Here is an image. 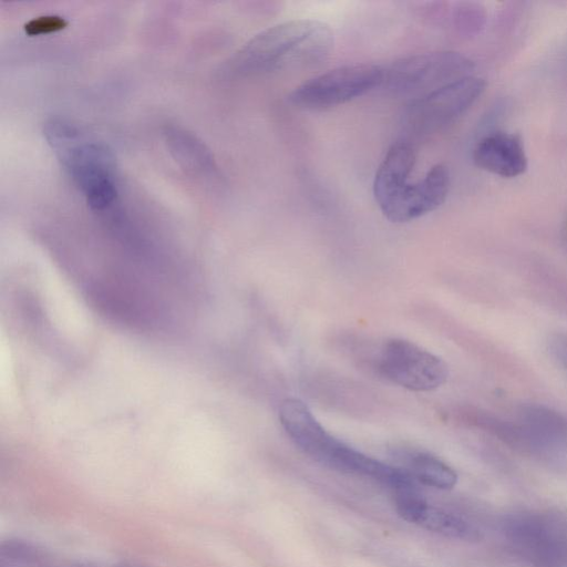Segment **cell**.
Masks as SVG:
<instances>
[{
    "mask_svg": "<svg viewBox=\"0 0 567 567\" xmlns=\"http://www.w3.org/2000/svg\"><path fill=\"white\" fill-rule=\"evenodd\" d=\"M58 155L84 196L101 185L115 182L114 156L101 143L89 142L81 136Z\"/></svg>",
    "mask_w": 567,
    "mask_h": 567,
    "instance_id": "cell-9",
    "label": "cell"
},
{
    "mask_svg": "<svg viewBox=\"0 0 567 567\" xmlns=\"http://www.w3.org/2000/svg\"><path fill=\"white\" fill-rule=\"evenodd\" d=\"M375 369L386 380L415 392L433 391L449 378L447 365L440 357L399 338L383 342Z\"/></svg>",
    "mask_w": 567,
    "mask_h": 567,
    "instance_id": "cell-5",
    "label": "cell"
},
{
    "mask_svg": "<svg viewBox=\"0 0 567 567\" xmlns=\"http://www.w3.org/2000/svg\"><path fill=\"white\" fill-rule=\"evenodd\" d=\"M332 48L333 33L328 24L313 19L290 20L251 38L227 61L226 72L248 76L313 66L324 61Z\"/></svg>",
    "mask_w": 567,
    "mask_h": 567,
    "instance_id": "cell-1",
    "label": "cell"
},
{
    "mask_svg": "<svg viewBox=\"0 0 567 567\" xmlns=\"http://www.w3.org/2000/svg\"><path fill=\"white\" fill-rule=\"evenodd\" d=\"M68 25V21L56 14L40 16L31 19L24 24V31L28 35H41L60 31Z\"/></svg>",
    "mask_w": 567,
    "mask_h": 567,
    "instance_id": "cell-15",
    "label": "cell"
},
{
    "mask_svg": "<svg viewBox=\"0 0 567 567\" xmlns=\"http://www.w3.org/2000/svg\"><path fill=\"white\" fill-rule=\"evenodd\" d=\"M164 134L171 154L182 167L195 174L214 171L212 153L192 133L179 127H167Z\"/></svg>",
    "mask_w": 567,
    "mask_h": 567,
    "instance_id": "cell-13",
    "label": "cell"
},
{
    "mask_svg": "<svg viewBox=\"0 0 567 567\" xmlns=\"http://www.w3.org/2000/svg\"><path fill=\"white\" fill-rule=\"evenodd\" d=\"M415 158V150L408 141H399L388 150L373 182V195L379 207L409 182Z\"/></svg>",
    "mask_w": 567,
    "mask_h": 567,
    "instance_id": "cell-11",
    "label": "cell"
},
{
    "mask_svg": "<svg viewBox=\"0 0 567 567\" xmlns=\"http://www.w3.org/2000/svg\"><path fill=\"white\" fill-rule=\"evenodd\" d=\"M472 157L481 169L504 178L517 177L528 166L520 136L504 131L481 137L474 145Z\"/></svg>",
    "mask_w": 567,
    "mask_h": 567,
    "instance_id": "cell-10",
    "label": "cell"
},
{
    "mask_svg": "<svg viewBox=\"0 0 567 567\" xmlns=\"http://www.w3.org/2000/svg\"><path fill=\"white\" fill-rule=\"evenodd\" d=\"M394 457L416 483L437 489L453 488L457 482L455 471L439 457L422 451L398 450Z\"/></svg>",
    "mask_w": 567,
    "mask_h": 567,
    "instance_id": "cell-12",
    "label": "cell"
},
{
    "mask_svg": "<svg viewBox=\"0 0 567 567\" xmlns=\"http://www.w3.org/2000/svg\"><path fill=\"white\" fill-rule=\"evenodd\" d=\"M450 172L443 164L432 166L425 176L403 185L380 209L392 223H406L439 208L450 190Z\"/></svg>",
    "mask_w": 567,
    "mask_h": 567,
    "instance_id": "cell-7",
    "label": "cell"
},
{
    "mask_svg": "<svg viewBox=\"0 0 567 567\" xmlns=\"http://www.w3.org/2000/svg\"><path fill=\"white\" fill-rule=\"evenodd\" d=\"M279 420L290 440L316 462L339 470L347 444L337 440L319 423L310 409L296 398L285 399Z\"/></svg>",
    "mask_w": 567,
    "mask_h": 567,
    "instance_id": "cell-6",
    "label": "cell"
},
{
    "mask_svg": "<svg viewBox=\"0 0 567 567\" xmlns=\"http://www.w3.org/2000/svg\"><path fill=\"white\" fill-rule=\"evenodd\" d=\"M549 349L558 362L567 370V336H554L549 341Z\"/></svg>",
    "mask_w": 567,
    "mask_h": 567,
    "instance_id": "cell-16",
    "label": "cell"
},
{
    "mask_svg": "<svg viewBox=\"0 0 567 567\" xmlns=\"http://www.w3.org/2000/svg\"><path fill=\"white\" fill-rule=\"evenodd\" d=\"M398 514L429 532L466 542L481 538L480 530L464 518L430 505L417 487L393 492Z\"/></svg>",
    "mask_w": 567,
    "mask_h": 567,
    "instance_id": "cell-8",
    "label": "cell"
},
{
    "mask_svg": "<svg viewBox=\"0 0 567 567\" xmlns=\"http://www.w3.org/2000/svg\"><path fill=\"white\" fill-rule=\"evenodd\" d=\"M0 567H64L58 565L43 550L35 546L9 540L1 547Z\"/></svg>",
    "mask_w": 567,
    "mask_h": 567,
    "instance_id": "cell-14",
    "label": "cell"
},
{
    "mask_svg": "<svg viewBox=\"0 0 567 567\" xmlns=\"http://www.w3.org/2000/svg\"><path fill=\"white\" fill-rule=\"evenodd\" d=\"M383 69L381 87L394 95L417 99L472 75L474 63L458 52L437 51L402 58Z\"/></svg>",
    "mask_w": 567,
    "mask_h": 567,
    "instance_id": "cell-2",
    "label": "cell"
},
{
    "mask_svg": "<svg viewBox=\"0 0 567 567\" xmlns=\"http://www.w3.org/2000/svg\"><path fill=\"white\" fill-rule=\"evenodd\" d=\"M486 83L468 75L412 100L404 114V124L416 136L440 132L453 124L480 99Z\"/></svg>",
    "mask_w": 567,
    "mask_h": 567,
    "instance_id": "cell-4",
    "label": "cell"
},
{
    "mask_svg": "<svg viewBox=\"0 0 567 567\" xmlns=\"http://www.w3.org/2000/svg\"><path fill=\"white\" fill-rule=\"evenodd\" d=\"M384 69L360 63L336 68L301 83L289 94L295 106L326 110L360 97L381 87Z\"/></svg>",
    "mask_w": 567,
    "mask_h": 567,
    "instance_id": "cell-3",
    "label": "cell"
},
{
    "mask_svg": "<svg viewBox=\"0 0 567 567\" xmlns=\"http://www.w3.org/2000/svg\"><path fill=\"white\" fill-rule=\"evenodd\" d=\"M566 229H567V226H566Z\"/></svg>",
    "mask_w": 567,
    "mask_h": 567,
    "instance_id": "cell-17",
    "label": "cell"
}]
</instances>
